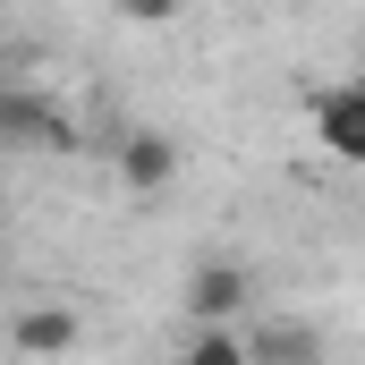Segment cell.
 I'll use <instances>...</instances> for the list:
<instances>
[{"label": "cell", "instance_id": "1", "mask_svg": "<svg viewBox=\"0 0 365 365\" xmlns=\"http://www.w3.org/2000/svg\"><path fill=\"white\" fill-rule=\"evenodd\" d=\"M179 306H187V314H195V323H238V314L255 306V272H247L238 255H204V264L187 272Z\"/></svg>", "mask_w": 365, "mask_h": 365}, {"label": "cell", "instance_id": "2", "mask_svg": "<svg viewBox=\"0 0 365 365\" xmlns=\"http://www.w3.org/2000/svg\"><path fill=\"white\" fill-rule=\"evenodd\" d=\"M110 162H119V179L136 187V195H162V187L179 179V145H170L162 128H128V136L110 145Z\"/></svg>", "mask_w": 365, "mask_h": 365}, {"label": "cell", "instance_id": "3", "mask_svg": "<svg viewBox=\"0 0 365 365\" xmlns=\"http://www.w3.org/2000/svg\"><path fill=\"white\" fill-rule=\"evenodd\" d=\"M314 136L331 162H365V93L357 86H323L314 93Z\"/></svg>", "mask_w": 365, "mask_h": 365}, {"label": "cell", "instance_id": "4", "mask_svg": "<svg viewBox=\"0 0 365 365\" xmlns=\"http://www.w3.org/2000/svg\"><path fill=\"white\" fill-rule=\"evenodd\" d=\"M0 145H43V153H60V145H68V119H60L43 93H0Z\"/></svg>", "mask_w": 365, "mask_h": 365}, {"label": "cell", "instance_id": "5", "mask_svg": "<svg viewBox=\"0 0 365 365\" xmlns=\"http://www.w3.org/2000/svg\"><path fill=\"white\" fill-rule=\"evenodd\" d=\"M17 349L26 357H68L77 349V314L68 306H26L17 314Z\"/></svg>", "mask_w": 365, "mask_h": 365}, {"label": "cell", "instance_id": "6", "mask_svg": "<svg viewBox=\"0 0 365 365\" xmlns=\"http://www.w3.org/2000/svg\"><path fill=\"white\" fill-rule=\"evenodd\" d=\"M187 357H195V365H247L255 349H247V340H238L230 323H195V340H187Z\"/></svg>", "mask_w": 365, "mask_h": 365}, {"label": "cell", "instance_id": "7", "mask_svg": "<svg viewBox=\"0 0 365 365\" xmlns=\"http://www.w3.org/2000/svg\"><path fill=\"white\" fill-rule=\"evenodd\" d=\"M110 9H119L128 26H170V17H179V0H110Z\"/></svg>", "mask_w": 365, "mask_h": 365}]
</instances>
